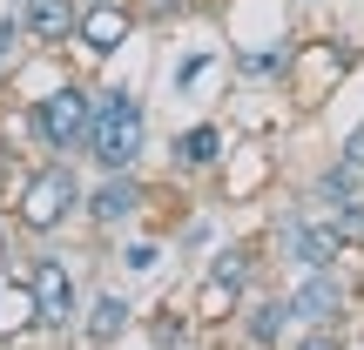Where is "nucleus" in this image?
Listing matches in <instances>:
<instances>
[{
  "label": "nucleus",
  "mask_w": 364,
  "mask_h": 350,
  "mask_svg": "<svg viewBox=\"0 0 364 350\" xmlns=\"http://www.w3.org/2000/svg\"><path fill=\"white\" fill-rule=\"evenodd\" d=\"M81 195H88V182H81L75 162L41 155V162L7 169L0 209H7L14 236H27V243H54V236H68V229L81 222Z\"/></svg>",
  "instance_id": "obj_1"
},
{
  "label": "nucleus",
  "mask_w": 364,
  "mask_h": 350,
  "mask_svg": "<svg viewBox=\"0 0 364 350\" xmlns=\"http://www.w3.org/2000/svg\"><path fill=\"white\" fill-rule=\"evenodd\" d=\"M21 128L41 155H61V162H81L88 148V128H95V81H81L75 67H54L48 88L21 108Z\"/></svg>",
  "instance_id": "obj_2"
},
{
  "label": "nucleus",
  "mask_w": 364,
  "mask_h": 350,
  "mask_svg": "<svg viewBox=\"0 0 364 350\" xmlns=\"http://www.w3.org/2000/svg\"><path fill=\"white\" fill-rule=\"evenodd\" d=\"M149 155V102L135 88H115V81H95V128H88V148L81 162H95L102 175L115 169H142Z\"/></svg>",
  "instance_id": "obj_3"
},
{
  "label": "nucleus",
  "mask_w": 364,
  "mask_h": 350,
  "mask_svg": "<svg viewBox=\"0 0 364 350\" xmlns=\"http://www.w3.org/2000/svg\"><path fill=\"white\" fill-rule=\"evenodd\" d=\"M27 270V290H34V310H41V330L48 337H75L81 330V283H75V263L61 249H34L21 256Z\"/></svg>",
  "instance_id": "obj_4"
},
{
  "label": "nucleus",
  "mask_w": 364,
  "mask_h": 350,
  "mask_svg": "<svg viewBox=\"0 0 364 350\" xmlns=\"http://www.w3.org/2000/svg\"><path fill=\"white\" fill-rule=\"evenodd\" d=\"M358 67V48L351 40H297V54H290V75H284V88L297 94L304 108H317L331 88H338L344 75Z\"/></svg>",
  "instance_id": "obj_5"
},
{
  "label": "nucleus",
  "mask_w": 364,
  "mask_h": 350,
  "mask_svg": "<svg viewBox=\"0 0 364 350\" xmlns=\"http://www.w3.org/2000/svg\"><path fill=\"white\" fill-rule=\"evenodd\" d=\"M149 209V182L135 169H115L102 182H88V195H81V222H88L95 236H115V229H135Z\"/></svg>",
  "instance_id": "obj_6"
},
{
  "label": "nucleus",
  "mask_w": 364,
  "mask_h": 350,
  "mask_svg": "<svg viewBox=\"0 0 364 350\" xmlns=\"http://www.w3.org/2000/svg\"><path fill=\"white\" fill-rule=\"evenodd\" d=\"M284 303L297 324H351V276L344 270H297L284 283Z\"/></svg>",
  "instance_id": "obj_7"
},
{
  "label": "nucleus",
  "mask_w": 364,
  "mask_h": 350,
  "mask_svg": "<svg viewBox=\"0 0 364 350\" xmlns=\"http://www.w3.org/2000/svg\"><path fill=\"white\" fill-rule=\"evenodd\" d=\"M135 27H142L135 0H81V21H75V54H88V61H115V54L135 40Z\"/></svg>",
  "instance_id": "obj_8"
},
{
  "label": "nucleus",
  "mask_w": 364,
  "mask_h": 350,
  "mask_svg": "<svg viewBox=\"0 0 364 350\" xmlns=\"http://www.w3.org/2000/svg\"><path fill=\"white\" fill-rule=\"evenodd\" d=\"M263 263H277L270 243H263V236H236V243H216V249H209L203 276H209V283H223V290H236V297H250V290H263Z\"/></svg>",
  "instance_id": "obj_9"
},
{
  "label": "nucleus",
  "mask_w": 364,
  "mask_h": 350,
  "mask_svg": "<svg viewBox=\"0 0 364 350\" xmlns=\"http://www.w3.org/2000/svg\"><path fill=\"white\" fill-rule=\"evenodd\" d=\"M290 330H297V317H290L284 290H250L243 310H236V337H243L250 350H284Z\"/></svg>",
  "instance_id": "obj_10"
},
{
  "label": "nucleus",
  "mask_w": 364,
  "mask_h": 350,
  "mask_svg": "<svg viewBox=\"0 0 364 350\" xmlns=\"http://www.w3.org/2000/svg\"><path fill=\"white\" fill-rule=\"evenodd\" d=\"M27 27V48L41 54H75V21H81V0H14Z\"/></svg>",
  "instance_id": "obj_11"
},
{
  "label": "nucleus",
  "mask_w": 364,
  "mask_h": 350,
  "mask_svg": "<svg viewBox=\"0 0 364 350\" xmlns=\"http://www.w3.org/2000/svg\"><path fill=\"white\" fill-rule=\"evenodd\" d=\"M135 324H142V310H135L122 290H95V297L81 303V330H75V337L88 344V350H115Z\"/></svg>",
  "instance_id": "obj_12"
},
{
  "label": "nucleus",
  "mask_w": 364,
  "mask_h": 350,
  "mask_svg": "<svg viewBox=\"0 0 364 350\" xmlns=\"http://www.w3.org/2000/svg\"><path fill=\"white\" fill-rule=\"evenodd\" d=\"M169 162H176V175H216L223 162H230V135H223V121H189V128H176Z\"/></svg>",
  "instance_id": "obj_13"
},
{
  "label": "nucleus",
  "mask_w": 364,
  "mask_h": 350,
  "mask_svg": "<svg viewBox=\"0 0 364 350\" xmlns=\"http://www.w3.org/2000/svg\"><path fill=\"white\" fill-rule=\"evenodd\" d=\"M351 195H364V169H351L344 155H331L324 169L304 182V202L311 209H338V202H351Z\"/></svg>",
  "instance_id": "obj_14"
},
{
  "label": "nucleus",
  "mask_w": 364,
  "mask_h": 350,
  "mask_svg": "<svg viewBox=\"0 0 364 350\" xmlns=\"http://www.w3.org/2000/svg\"><path fill=\"white\" fill-rule=\"evenodd\" d=\"M142 330H149V344H156V350H189V337H196V317L182 310V303H162V310L149 317Z\"/></svg>",
  "instance_id": "obj_15"
},
{
  "label": "nucleus",
  "mask_w": 364,
  "mask_h": 350,
  "mask_svg": "<svg viewBox=\"0 0 364 350\" xmlns=\"http://www.w3.org/2000/svg\"><path fill=\"white\" fill-rule=\"evenodd\" d=\"M284 350H351V330L344 324H297Z\"/></svg>",
  "instance_id": "obj_16"
},
{
  "label": "nucleus",
  "mask_w": 364,
  "mask_h": 350,
  "mask_svg": "<svg viewBox=\"0 0 364 350\" xmlns=\"http://www.w3.org/2000/svg\"><path fill=\"white\" fill-rule=\"evenodd\" d=\"M331 216V229L344 236V249L351 256H364V195H351V202H338V209H324Z\"/></svg>",
  "instance_id": "obj_17"
},
{
  "label": "nucleus",
  "mask_w": 364,
  "mask_h": 350,
  "mask_svg": "<svg viewBox=\"0 0 364 350\" xmlns=\"http://www.w3.org/2000/svg\"><path fill=\"white\" fill-rule=\"evenodd\" d=\"M196 7H203V0H135L142 27H176V21H189Z\"/></svg>",
  "instance_id": "obj_18"
},
{
  "label": "nucleus",
  "mask_w": 364,
  "mask_h": 350,
  "mask_svg": "<svg viewBox=\"0 0 364 350\" xmlns=\"http://www.w3.org/2000/svg\"><path fill=\"white\" fill-rule=\"evenodd\" d=\"M156 256H162V243H156V236H135V243H122V270H135V276H149V270H156Z\"/></svg>",
  "instance_id": "obj_19"
},
{
  "label": "nucleus",
  "mask_w": 364,
  "mask_h": 350,
  "mask_svg": "<svg viewBox=\"0 0 364 350\" xmlns=\"http://www.w3.org/2000/svg\"><path fill=\"white\" fill-rule=\"evenodd\" d=\"M21 40H27V27H21V7L7 0V13H0V67H7L14 54H21Z\"/></svg>",
  "instance_id": "obj_20"
},
{
  "label": "nucleus",
  "mask_w": 364,
  "mask_h": 350,
  "mask_svg": "<svg viewBox=\"0 0 364 350\" xmlns=\"http://www.w3.org/2000/svg\"><path fill=\"white\" fill-rule=\"evenodd\" d=\"M338 155L351 162V169H364V121H358V128H344V142H338Z\"/></svg>",
  "instance_id": "obj_21"
},
{
  "label": "nucleus",
  "mask_w": 364,
  "mask_h": 350,
  "mask_svg": "<svg viewBox=\"0 0 364 350\" xmlns=\"http://www.w3.org/2000/svg\"><path fill=\"white\" fill-rule=\"evenodd\" d=\"M196 243H209V216H196L189 229H182V249H196Z\"/></svg>",
  "instance_id": "obj_22"
},
{
  "label": "nucleus",
  "mask_w": 364,
  "mask_h": 350,
  "mask_svg": "<svg viewBox=\"0 0 364 350\" xmlns=\"http://www.w3.org/2000/svg\"><path fill=\"white\" fill-rule=\"evenodd\" d=\"M0 263H14V222H7V209H0Z\"/></svg>",
  "instance_id": "obj_23"
},
{
  "label": "nucleus",
  "mask_w": 364,
  "mask_h": 350,
  "mask_svg": "<svg viewBox=\"0 0 364 350\" xmlns=\"http://www.w3.org/2000/svg\"><path fill=\"white\" fill-rule=\"evenodd\" d=\"M284 7H317V0H284Z\"/></svg>",
  "instance_id": "obj_24"
}]
</instances>
